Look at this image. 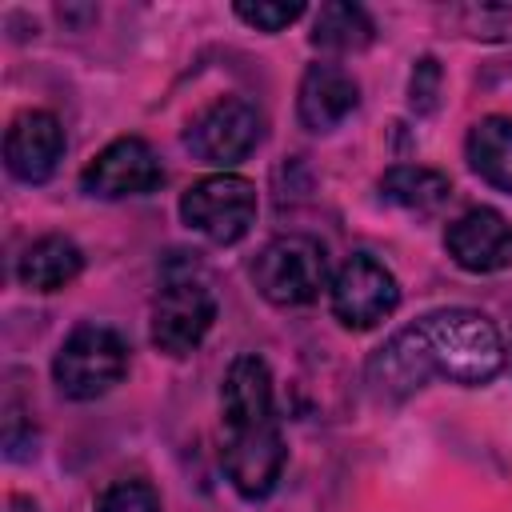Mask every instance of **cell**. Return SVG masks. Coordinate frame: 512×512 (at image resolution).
<instances>
[{
    "label": "cell",
    "instance_id": "obj_20",
    "mask_svg": "<svg viewBox=\"0 0 512 512\" xmlns=\"http://www.w3.org/2000/svg\"><path fill=\"white\" fill-rule=\"evenodd\" d=\"M440 84H444L440 60L436 56H420L412 64V76H408V108L416 116H432L440 108Z\"/></svg>",
    "mask_w": 512,
    "mask_h": 512
},
{
    "label": "cell",
    "instance_id": "obj_21",
    "mask_svg": "<svg viewBox=\"0 0 512 512\" xmlns=\"http://www.w3.org/2000/svg\"><path fill=\"white\" fill-rule=\"evenodd\" d=\"M96 512H160V496L148 480H116L96 500Z\"/></svg>",
    "mask_w": 512,
    "mask_h": 512
},
{
    "label": "cell",
    "instance_id": "obj_22",
    "mask_svg": "<svg viewBox=\"0 0 512 512\" xmlns=\"http://www.w3.org/2000/svg\"><path fill=\"white\" fill-rule=\"evenodd\" d=\"M232 12H236V20H244L256 32H284L288 24H296L304 16V4L300 0H292V4L256 0V4H232Z\"/></svg>",
    "mask_w": 512,
    "mask_h": 512
},
{
    "label": "cell",
    "instance_id": "obj_10",
    "mask_svg": "<svg viewBox=\"0 0 512 512\" xmlns=\"http://www.w3.org/2000/svg\"><path fill=\"white\" fill-rule=\"evenodd\" d=\"M444 248L464 272H504L512 268V220L488 204H476L444 228Z\"/></svg>",
    "mask_w": 512,
    "mask_h": 512
},
{
    "label": "cell",
    "instance_id": "obj_7",
    "mask_svg": "<svg viewBox=\"0 0 512 512\" xmlns=\"http://www.w3.org/2000/svg\"><path fill=\"white\" fill-rule=\"evenodd\" d=\"M328 304L340 328L372 332L380 320H388L400 308V280L376 256L352 252L328 280Z\"/></svg>",
    "mask_w": 512,
    "mask_h": 512
},
{
    "label": "cell",
    "instance_id": "obj_16",
    "mask_svg": "<svg viewBox=\"0 0 512 512\" xmlns=\"http://www.w3.org/2000/svg\"><path fill=\"white\" fill-rule=\"evenodd\" d=\"M464 156H468V168L484 184L512 192V116L476 120L468 140H464Z\"/></svg>",
    "mask_w": 512,
    "mask_h": 512
},
{
    "label": "cell",
    "instance_id": "obj_23",
    "mask_svg": "<svg viewBox=\"0 0 512 512\" xmlns=\"http://www.w3.org/2000/svg\"><path fill=\"white\" fill-rule=\"evenodd\" d=\"M32 440H36V432H32V424H24V408L8 404V412H4V452H8V460H28L36 452Z\"/></svg>",
    "mask_w": 512,
    "mask_h": 512
},
{
    "label": "cell",
    "instance_id": "obj_8",
    "mask_svg": "<svg viewBox=\"0 0 512 512\" xmlns=\"http://www.w3.org/2000/svg\"><path fill=\"white\" fill-rule=\"evenodd\" d=\"M164 184V164L144 136H116L80 172V188L96 200L148 196Z\"/></svg>",
    "mask_w": 512,
    "mask_h": 512
},
{
    "label": "cell",
    "instance_id": "obj_9",
    "mask_svg": "<svg viewBox=\"0 0 512 512\" xmlns=\"http://www.w3.org/2000/svg\"><path fill=\"white\" fill-rule=\"evenodd\" d=\"M224 472L232 480V488L244 500H264L272 496V488L284 476L288 464V448L280 436V424H256V428H240V432H224Z\"/></svg>",
    "mask_w": 512,
    "mask_h": 512
},
{
    "label": "cell",
    "instance_id": "obj_1",
    "mask_svg": "<svg viewBox=\"0 0 512 512\" xmlns=\"http://www.w3.org/2000/svg\"><path fill=\"white\" fill-rule=\"evenodd\" d=\"M412 328L428 352L432 372L460 388H484L504 368L500 332L476 308H436L420 316Z\"/></svg>",
    "mask_w": 512,
    "mask_h": 512
},
{
    "label": "cell",
    "instance_id": "obj_15",
    "mask_svg": "<svg viewBox=\"0 0 512 512\" xmlns=\"http://www.w3.org/2000/svg\"><path fill=\"white\" fill-rule=\"evenodd\" d=\"M84 272V252L76 240L68 236H40L36 244L24 248V256L16 260V280L28 292H60L68 288L76 276Z\"/></svg>",
    "mask_w": 512,
    "mask_h": 512
},
{
    "label": "cell",
    "instance_id": "obj_2",
    "mask_svg": "<svg viewBox=\"0 0 512 512\" xmlns=\"http://www.w3.org/2000/svg\"><path fill=\"white\" fill-rule=\"evenodd\" d=\"M216 324V296L208 280L184 260H168L160 292L152 300V344L164 356H188Z\"/></svg>",
    "mask_w": 512,
    "mask_h": 512
},
{
    "label": "cell",
    "instance_id": "obj_18",
    "mask_svg": "<svg viewBox=\"0 0 512 512\" xmlns=\"http://www.w3.org/2000/svg\"><path fill=\"white\" fill-rule=\"evenodd\" d=\"M372 40H376V24L360 4H348V0L320 4L316 20H312V44L320 52L348 56V52H364Z\"/></svg>",
    "mask_w": 512,
    "mask_h": 512
},
{
    "label": "cell",
    "instance_id": "obj_12",
    "mask_svg": "<svg viewBox=\"0 0 512 512\" xmlns=\"http://www.w3.org/2000/svg\"><path fill=\"white\" fill-rule=\"evenodd\" d=\"M360 108V84L340 64H308L296 88V116L308 132H336Z\"/></svg>",
    "mask_w": 512,
    "mask_h": 512
},
{
    "label": "cell",
    "instance_id": "obj_13",
    "mask_svg": "<svg viewBox=\"0 0 512 512\" xmlns=\"http://www.w3.org/2000/svg\"><path fill=\"white\" fill-rule=\"evenodd\" d=\"M432 376H436V372H432L428 352H424V344H420V336H416L412 324L400 328L392 340H384V348L372 352L368 372H364L372 396L384 400V404H404V400H408L412 392H420Z\"/></svg>",
    "mask_w": 512,
    "mask_h": 512
},
{
    "label": "cell",
    "instance_id": "obj_3",
    "mask_svg": "<svg viewBox=\"0 0 512 512\" xmlns=\"http://www.w3.org/2000/svg\"><path fill=\"white\" fill-rule=\"evenodd\" d=\"M128 376V340L108 324H76L52 356V380L68 400H100Z\"/></svg>",
    "mask_w": 512,
    "mask_h": 512
},
{
    "label": "cell",
    "instance_id": "obj_4",
    "mask_svg": "<svg viewBox=\"0 0 512 512\" xmlns=\"http://www.w3.org/2000/svg\"><path fill=\"white\" fill-rule=\"evenodd\" d=\"M256 292L276 308H304L328 288V256L316 236H272L252 260Z\"/></svg>",
    "mask_w": 512,
    "mask_h": 512
},
{
    "label": "cell",
    "instance_id": "obj_14",
    "mask_svg": "<svg viewBox=\"0 0 512 512\" xmlns=\"http://www.w3.org/2000/svg\"><path fill=\"white\" fill-rule=\"evenodd\" d=\"M220 420H224V432H240V428L276 420L272 372L256 352H244L228 364V372L220 380Z\"/></svg>",
    "mask_w": 512,
    "mask_h": 512
},
{
    "label": "cell",
    "instance_id": "obj_6",
    "mask_svg": "<svg viewBox=\"0 0 512 512\" xmlns=\"http://www.w3.org/2000/svg\"><path fill=\"white\" fill-rule=\"evenodd\" d=\"M264 140V112L244 96H220L184 128V148L220 172L236 168Z\"/></svg>",
    "mask_w": 512,
    "mask_h": 512
},
{
    "label": "cell",
    "instance_id": "obj_11",
    "mask_svg": "<svg viewBox=\"0 0 512 512\" xmlns=\"http://www.w3.org/2000/svg\"><path fill=\"white\" fill-rule=\"evenodd\" d=\"M64 148H68V140H64L60 120L44 108H28L4 132V168L20 184H44L60 168Z\"/></svg>",
    "mask_w": 512,
    "mask_h": 512
},
{
    "label": "cell",
    "instance_id": "obj_5",
    "mask_svg": "<svg viewBox=\"0 0 512 512\" xmlns=\"http://www.w3.org/2000/svg\"><path fill=\"white\" fill-rule=\"evenodd\" d=\"M256 212H260L256 184L240 172H212V176L188 184L180 196V220L196 236H204L208 244H220V248L244 240L256 224Z\"/></svg>",
    "mask_w": 512,
    "mask_h": 512
},
{
    "label": "cell",
    "instance_id": "obj_17",
    "mask_svg": "<svg viewBox=\"0 0 512 512\" xmlns=\"http://www.w3.org/2000/svg\"><path fill=\"white\" fill-rule=\"evenodd\" d=\"M380 196L404 212H416V216H428V212H440L452 196V180L436 168H424V164H392L384 176H380Z\"/></svg>",
    "mask_w": 512,
    "mask_h": 512
},
{
    "label": "cell",
    "instance_id": "obj_19",
    "mask_svg": "<svg viewBox=\"0 0 512 512\" xmlns=\"http://www.w3.org/2000/svg\"><path fill=\"white\" fill-rule=\"evenodd\" d=\"M440 20L472 40H512V4H460L444 8Z\"/></svg>",
    "mask_w": 512,
    "mask_h": 512
}]
</instances>
